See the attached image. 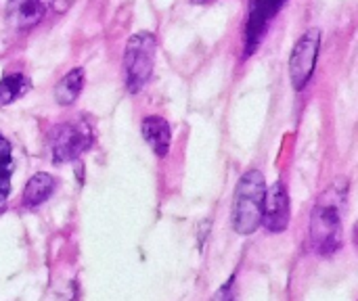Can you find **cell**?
<instances>
[{"instance_id":"cell-1","label":"cell","mask_w":358,"mask_h":301,"mask_svg":"<svg viewBox=\"0 0 358 301\" xmlns=\"http://www.w3.org/2000/svg\"><path fill=\"white\" fill-rule=\"evenodd\" d=\"M348 178L334 180L317 199L310 218V247L327 258L344 245V218L348 212Z\"/></svg>"},{"instance_id":"cell-2","label":"cell","mask_w":358,"mask_h":301,"mask_svg":"<svg viewBox=\"0 0 358 301\" xmlns=\"http://www.w3.org/2000/svg\"><path fill=\"white\" fill-rule=\"evenodd\" d=\"M266 182L260 170H250L239 178L233 203V226L237 235H254L262 222Z\"/></svg>"},{"instance_id":"cell-3","label":"cell","mask_w":358,"mask_h":301,"mask_svg":"<svg viewBox=\"0 0 358 301\" xmlns=\"http://www.w3.org/2000/svg\"><path fill=\"white\" fill-rule=\"evenodd\" d=\"M157 40L151 31L134 34L124 52V71H126V86L132 94L141 92L149 82L155 65Z\"/></svg>"},{"instance_id":"cell-4","label":"cell","mask_w":358,"mask_h":301,"mask_svg":"<svg viewBox=\"0 0 358 301\" xmlns=\"http://www.w3.org/2000/svg\"><path fill=\"white\" fill-rule=\"evenodd\" d=\"M48 147L55 163L73 161L92 147V130L86 122L59 124L48 134Z\"/></svg>"},{"instance_id":"cell-5","label":"cell","mask_w":358,"mask_h":301,"mask_svg":"<svg viewBox=\"0 0 358 301\" xmlns=\"http://www.w3.org/2000/svg\"><path fill=\"white\" fill-rule=\"evenodd\" d=\"M319 50H321V29L313 27L308 31L302 34V38L296 42L292 57H289V78L296 90H302L317 67V59H319Z\"/></svg>"},{"instance_id":"cell-6","label":"cell","mask_w":358,"mask_h":301,"mask_svg":"<svg viewBox=\"0 0 358 301\" xmlns=\"http://www.w3.org/2000/svg\"><path fill=\"white\" fill-rule=\"evenodd\" d=\"M292 207H289V195L283 182L273 184L264 193V205H262V222L268 233H283L289 226Z\"/></svg>"},{"instance_id":"cell-7","label":"cell","mask_w":358,"mask_h":301,"mask_svg":"<svg viewBox=\"0 0 358 301\" xmlns=\"http://www.w3.org/2000/svg\"><path fill=\"white\" fill-rule=\"evenodd\" d=\"M277 13L279 10L271 4V0H252L250 2V19H248V27H245V54L248 57L258 50V46Z\"/></svg>"},{"instance_id":"cell-8","label":"cell","mask_w":358,"mask_h":301,"mask_svg":"<svg viewBox=\"0 0 358 301\" xmlns=\"http://www.w3.org/2000/svg\"><path fill=\"white\" fill-rule=\"evenodd\" d=\"M52 0H8L6 17L17 29H31L48 13Z\"/></svg>"},{"instance_id":"cell-9","label":"cell","mask_w":358,"mask_h":301,"mask_svg":"<svg viewBox=\"0 0 358 301\" xmlns=\"http://www.w3.org/2000/svg\"><path fill=\"white\" fill-rule=\"evenodd\" d=\"M141 130H143V138L153 149V153L157 157H166L168 151H170V145H172L170 124L164 117H159V115H149V117L143 119Z\"/></svg>"},{"instance_id":"cell-10","label":"cell","mask_w":358,"mask_h":301,"mask_svg":"<svg viewBox=\"0 0 358 301\" xmlns=\"http://www.w3.org/2000/svg\"><path fill=\"white\" fill-rule=\"evenodd\" d=\"M55 186H57V182L50 174H46V172L34 174L27 180L25 191H23V199H21L23 207H27V210L40 207L42 203H46L50 199V195L55 193Z\"/></svg>"},{"instance_id":"cell-11","label":"cell","mask_w":358,"mask_h":301,"mask_svg":"<svg viewBox=\"0 0 358 301\" xmlns=\"http://www.w3.org/2000/svg\"><path fill=\"white\" fill-rule=\"evenodd\" d=\"M82 88H84V69L82 67H76L67 75H63V80L57 84V88H55V101L59 105H63V107L73 105V101L80 96Z\"/></svg>"},{"instance_id":"cell-12","label":"cell","mask_w":358,"mask_h":301,"mask_svg":"<svg viewBox=\"0 0 358 301\" xmlns=\"http://www.w3.org/2000/svg\"><path fill=\"white\" fill-rule=\"evenodd\" d=\"M31 82L27 75L23 73H6L0 80V105H10L15 103L19 96H23L25 92H29Z\"/></svg>"},{"instance_id":"cell-13","label":"cell","mask_w":358,"mask_h":301,"mask_svg":"<svg viewBox=\"0 0 358 301\" xmlns=\"http://www.w3.org/2000/svg\"><path fill=\"white\" fill-rule=\"evenodd\" d=\"M10 174H13V163L0 166V214L6 210V201L10 195Z\"/></svg>"},{"instance_id":"cell-14","label":"cell","mask_w":358,"mask_h":301,"mask_svg":"<svg viewBox=\"0 0 358 301\" xmlns=\"http://www.w3.org/2000/svg\"><path fill=\"white\" fill-rule=\"evenodd\" d=\"M13 163V151L10 142L0 134V166H10Z\"/></svg>"},{"instance_id":"cell-15","label":"cell","mask_w":358,"mask_h":301,"mask_svg":"<svg viewBox=\"0 0 358 301\" xmlns=\"http://www.w3.org/2000/svg\"><path fill=\"white\" fill-rule=\"evenodd\" d=\"M271 4H273V6H275L277 10H281V6L285 4V0H271Z\"/></svg>"},{"instance_id":"cell-16","label":"cell","mask_w":358,"mask_h":301,"mask_svg":"<svg viewBox=\"0 0 358 301\" xmlns=\"http://www.w3.org/2000/svg\"><path fill=\"white\" fill-rule=\"evenodd\" d=\"M193 2H210V0H193Z\"/></svg>"}]
</instances>
